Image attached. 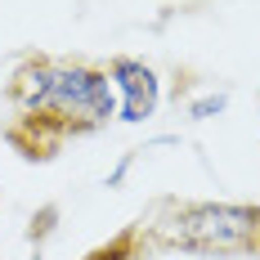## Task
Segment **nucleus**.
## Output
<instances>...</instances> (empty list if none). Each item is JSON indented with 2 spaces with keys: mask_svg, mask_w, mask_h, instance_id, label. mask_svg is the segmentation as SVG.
Here are the masks:
<instances>
[{
  "mask_svg": "<svg viewBox=\"0 0 260 260\" xmlns=\"http://www.w3.org/2000/svg\"><path fill=\"white\" fill-rule=\"evenodd\" d=\"M50 77H54V63H27L18 81H14V94H18V104L27 112H41L45 104V94H50Z\"/></svg>",
  "mask_w": 260,
  "mask_h": 260,
  "instance_id": "obj_4",
  "label": "nucleus"
},
{
  "mask_svg": "<svg viewBox=\"0 0 260 260\" xmlns=\"http://www.w3.org/2000/svg\"><path fill=\"white\" fill-rule=\"evenodd\" d=\"M112 85L121 90V121H148L157 108V77L153 68H144L139 58H117L112 63Z\"/></svg>",
  "mask_w": 260,
  "mask_h": 260,
  "instance_id": "obj_3",
  "label": "nucleus"
},
{
  "mask_svg": "<svg viewBox=\"0 0 260 260\" xmlns=\"http://www.w3.org/2000/svg\"><path fill=\"white\" fill-rule=\"evenodd\" d=\"M198 121H207V117H215V112H224V94H211V99H198V104L188 108Z\"/></svg>",
  "mask_w": 260,
  "mask_h": 260,
  "instance_id": "obj_6",
  "label": "nucleus"
},
{
  "mask_svg": "<svg viewBox=\"0 0 260 260\" xmlns=\"http://www.w3.org/2000/svg\"><path fill=\"white\" fill-rule=\"evenodd\" d=\"M117 108L112 94V77L99 68H85V63H54L50 77V94L41 112L63 117V121H85V126H104Z\"/></svg>",
  "mask_w": 260,
  "mask_h": 260,
  "instance_id": "obj_2",
  "label": "nucleus"
},
{
  "mask_svg": "<svg viewBox=\"0 0 260 260\" xmlns=\"http://www.w3.org/2000/svg\"><path fill=\"white\" fill-rule=\"evenodd\" d=\"M130 256V234H121L117 242H108V247H99V251H90L85 260H126Z\"/></svg>",
  "mask_w": 260,
  "mask_h": 260,
  "instance_id": "obj_5",
  "label": "nucleus"
},
{
  "mask_svg": "<svg viewBox=\"0 0 260 260\" xmlns=\"http://www.w3.org/2000/svg\"><path fill=\"white\" fill-rule=\"evenodd\" d=\"M260 234V211L256 207H234V202H202V207H188L171 220L166 238L180 242L188 251H215V256H229V251H247Z\"/></svg>",
  "mask_w": 260,
  "mask_h": 260,
  "instance_id": "obj_1",
  "label": "nucleus"
}]
</instances>
